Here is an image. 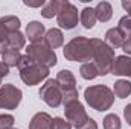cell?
Listing matches in <instances>:
<instances>
[{
  "mask_svg": "<svg viewBox=\"0 0 131 129\" xmlns=\"http://www.w3.org/2000/svg\"><path fill=\"white\" fill-rule=\"evenodd\" d=\"M99 74L98 68L93 62H87V64H82L81 67V76L84 79H95L96 76Z\"/></svg>",
  "mask_w": 131,
  "mask_h": 129,
  "instance_id": "obj_22",
  "label": "cell"
},
{
  "mask_svg": "<svg viewBox=\"0 0 131 129\" xmlns=\"http://www.w3.org/2000/svg\"><path fill=\"white\" fill-rule=\"evenodd\" d=\"M124 114H125L127 123H128V125H131V103H130V105H127V106H125V109H124Z\"/></svg>",
  "mask_w": 131,
  "mask_h": 129,
  "instance_id": "obj_29",
  "label": "cell"
},
{
  "mask_svg": "<svg viewBox=\"0 0 131 129\" xmlns=\"http://www.w3.org/2000/svg\"><path fill=\"white\" fill-rule=\"evenodd\" d=\"M60 8H61V2H57V0L46 2L43 9H41V15L46 17V18H52L53 15H58Z\"/></svg>",
  "mask_w": 131,
  "mask_h": 129,
  "instance_id": "obj_17",
  "label": "cell"
},
{
  "mask_svg": "<svg viewBox=\"0 0 131 129\" xmlns=\"http://www.w3.org/2000/svg\"><path fill=\"white\" fill-rule=\"evenodd\" d=\"M78 129H98V125L95 123V120H92V119H89L81 128H78Z\"/></svg>",
  "mask_w": 131,
  "mask_h": 129,
  "instance_id": "obj_26",
  "label": "cell"
},
{
  "mask_svg": "<svg viewBox=\"0 0 131 129\" xmlns=\"http://www.w3.org/2000/svg\"><path fill=\"white\" fill-rule=\"evenodd\" d=\"M58 24L63 29H73L78 24V9L70 2H61L58 12Z\"/></svg>",
  "mask_w": 131,
  "mask_h": 129,
  "instance_id": "obj_7",
  "label": "cell"
},
{
  "mask_svg": "<svg viewBox=\"0 0 131 129\" xmlns=\"http://www.w3.org/2000/svg\"><path fill=\"white\" fill-rule=\"evenodd\" d=\"M95 14H96V18L101 21H108L113 15V9H111V5L108 2H101L98 3V6L95 8Z\"/></svg>",
  "mask_w": 131,
  "mask_h": 129,
  "instance_id": "obj_15",
  "label": "cell"
},
{
  "mask_svg": "<svg viewBox=\"0 0 131 129\" xmlns=\"http://www.w3.org/2000/svg\"><path fill=\"white\" fill-rule=\"evenodd\" d=\"M28 56L34 62L43 65V67H52L57 64V55L52 49H49L44 43H32L28 49Z\"/></svg>",
  "mask_w": 131,
  "mask_h": 129,
  "instance_id": "obj_5",
  "label": "cell"
},
{
  "mask_svg": "<svg viewBox=\"0 0 131 129\" xmlns=\"http://www.w3.org/2000/svg\"><path fill=\"white\" fill-rule=\"evenodd\" d=\"M122 6H124V8L127 9V12H128V15L131 17V2H124V3H122Z\"/></svg>",
  "mask_w": 131,
  "mask_h": 129,
  "instance_id": "obj_31",
  "label": "cell"
},
{
  "mask_svg": "<svg viewBox=\"0 0 131 129\" xmlns=\"http://www.w3.org/2000/svg\"><path fill=\"white\" fill-rule=\"evenodd\" d=\"M14 125V117L9 114L0 115V129H11Z\"/></svg>",
  "mask_w": 131,
  "mask_h": 129,
  "instance_id": "obj_25",
  "label": "cell"
},
{
  "mask_svg": "<svg viewBox=\"0 0 131 129\" xmlns=\"http://www.w3.org/2000/svg\"><path fill=\"white\" fill-rule=\"evenodd\" d=\"M40 96H41V99L49 106H52V108H57V106H60L63 103V91H61L57 79L55 81L53 79H49L43 85V88L40 90Z\"/></svg>",
  "mask_w": 131,
  "mask_h": 129,
  "instance_id": "obj_6",
  "label": "cell"
},
{
  "mask_svg": "<svg viewBox=\"0 0 131 129\" xmlns=\"http://www.w3.org/2000/svg\"><path fill=\"white\" fill-rule=\"evenodd\" d=\"M111 71L117 76H130L131 78V58L128 56H117L113 62Z\"/></svg>",
  "mask_w": 131,
  "mask_h": 129,
  "instance_id": "obj_11",
  "label": "cell"
},
{
  "mask_svg": "<svg viewBox=\"0 0 131 129\" xmlns=\"http://www.w3.org/2000/svg\"><path fill=\"white\" fill-rule=\"evenodd\" d=\"M26 33H28V38L32 41V43H40L41 41V36L44 33V26L38 21H31L26 28Z\"/></svg>",
  "mask_w": 131,
  "mask_h": 129,
  "instance_id": "obj_14",
  "label": "cell"
},
{
  "mask_svg": "<svg viewBox=\"0 0 131 129\" xmlns=\"http://www.w3.org/2000/svg\"><path fill=\"white\" fill-rule=\"evenodd\" d=\"M0 23L3 24V28H5L9 33L17 32L18 28H20V20H18L17 17H12V15H8V17L0 18Z\"/></svg>",
  "mask_w": 131,
  "mask_h": 129,
  "instance_id": "obj_21",
  "label": "cell"
},
{
  "mask_svg": "<svg viewBox=\"0 0 131 129\" xmlns=\"http://www.w3.org/2000/svg\"><path fill=\"white\" fill-rule=\"evenodd\" d=\"M70 128H72V125L61 117H55L52 120V129H70Z\"/></svg>",
  "mask_w": 131,
  "mask_h": 129,
  "instance_id": "obj_24",
  "label": "cell"
},
{
  "mask_svg": "<svg viewBox=\"0 0 131 129\" xmlns=\"http://www.w3.org/2000/svg\"><path fill=\"white\" fill-rule=\"evenodd\" d=\"M130 93H131V82H128V81H117L114 84V93L113 94H116L119 99L130 96Z\"/></svg>",
  "mask_w": 131,
  "mask_h": 129,
  "instance_id": "obj_20",
  "label": "cell"
},
{
  "mask_svg": "<svg viewBox=\"0 0 131 129\" xmlns=\"http://www.w3.org/2000/svg\"><path fill=\"white\" fill-rule=\"evenodd\" d=\"M122 47H124V50H125L127 53L131 55V38H127V40H125V43H124Z\"/></svg>",
  "mask_w": 131,
  "mask_h": 129,
  "instance_id": "obj_30",
  "label": "cell"
},
{
  "mask_svg": "<svg viewBox=\"0 0 131 129\" xmlns=\"http://www.w3.org/2000/svg\"><path fill=\"white\" fill-rule=\"evenodd\" d=\"M64 38H63V32L60 29H49L46 35H44V44L49 47V49H57L63 44Z\"/></svg>",
  "mask_w": 131,
  "mask_h": 129,
  "instance_id": "obj_12",
  "label": "cell"
},
{
  "mask_svg": "<svg viewBox=\"0 0 131 129\" xmlns=\"http://www.w3.org/2000/svg\"><path fill=\"white\" fill-rule=\"evenodd\" d=\"M23 3H25L26 6H31V8H38V6L41 8V6H44L46 2H43V0H40V2H26V0H25Z\"/></svg>",
  "mask_w": 131,
  "mask_h": 129,
  "instance_id": "obj_28",
  "label": "cell"
},
{
  "mask_svg": "<svg viewBox=\"0 0 131 129\" xmlns=\"http://www.w3.org/2000/svg\"><path fill=\"white\" fill-rule=\"evenodd\" d=\"M9 73V67L5 64V62H0V82H2V78L6 76Z\"/></svg>",
  "mask_w": 131,
  "mask_h": 129,
  "instance_id": "obj_27",
  "label": "cell"
},
{
  "mask_svg": "<svg viewBox=\"0 0 131 129\" xmlns=\"http://www.w3.org/2000/svg\"><path fill=\"white\" fill-rule=\"evenodd\" d=\"M92 41V47H93V64L96 65L99 74H107L108 71H111L113 62H114V52L113 49H110L104 41L101 40H90Z\"/></svg>",
  "mask_w": 131,
  "mask_h": 129,
  "instance_id": "obj_1",
  "label": "cell"
},
{
  "mask_svg": "<svg viewBox=\"0 0 131 129\" xmlns=\"http://www.w3.org/2000/svg\"><path fill=\"white\" fill-rule=\"evenodd\" d=\"M64 56L70 61H90L93 58L92 41L84 36H78V38L72 40L66 46Z\"/></svg>",
  "mask_w": 131,
  "mask_h": 129,
  "instance_id": "obj_4",
  "label": "cell"
},
{
  "mask_svg": "<svg viewBox=\"0 0 131 129\" xmlns=\"http://www.w3.org/2000/svg\"><path fill=\"white\" fill-rule=\"evenodd\" d=\"M2 58H3V62L8 65V67H12V65H18L20 62V53L18 50H14V49H6L3 53H2Z\"/></svg>",
  "mask_w": 131,
  "mask_h": 129,
  "instance_id": "obj_19",
  "label": "cell"
},
{
  "mask_svg": "<svg viewBox=\"0 0 131 129\" xmlns=\"http://www.w3.org/2000/svg\"><path fill=\"white\" fill-rule=\"evenodd\" d=\"M104 129H121V119L116 114H108L104 119Z\"/></svg>",
  "mask_w": 131,
  "mask_h": 129,
  "instance_id": "obj_23",
  "label": "cell"
},
{
  "mask_svg": "<svg viewBox=\"0 0 131 129\" xmlns=\"http://www.w3.org/2000/svg\"><path fill=\"white\" fill-rule=\"evenodd\" d=\"M79 20H81V23H82V26L85 28V29H92L93 26H95V23H96V14H95V9L93 8H84L82 11H81V17H79Z\"/></svg>",
  "mask_w": 131,
  "mask_h": 129,
  "instance_id": "obj_16",
  "label": "cell"
},
{
  "mask_svg": "<svg viewBox=\"0 0 131 129\" xmlns=\"http://www.w3.org/2000/svg\"><path fill=\"white\" fill-rule=\"evenodd\" d=\"M21 100V91L11 84H6L0 88V108L14 109Z\"/></svg>",
  "mask_w": 131,
  "mask_h": 129,
  "instance_id": "obj_9",
  "label": "cell"
},
{
  "mask_svg": "<svg viewBox=\"0 0 131 129\" xmlns=\"http://www.w3.org/2000/svg\"><path fill=\"white\" fill-rule=\"evenodd\" d=\"M9 49H14V50H20L23 46H25V36L23 33H20L18 31L17 32H12L8 35V40H6Z\"/></svg>",
  "mask_w": 131,
  "mask_h": 129,
  "instance_id": "obj_18",
  "label": "cell"
},
{
  "mask_svg": "<svg viewBox=\"0 0 131 129\" xmlns=\"http://www.w3.org/2000/svg\"><path fill=\"white\" fill-rule=\"evenodd\" d=\"M128 38H131V33H130V36H128Z\"/></svg>",
  "mask_w": 131,
  "mask_h": 129,
  "instance_id": "obj_32",
  "label": "cell"
},
{
  "mask_svg": "<svg viewBox=\"0 0 131 129\" xmlns=\"http://www.w3.org/2000/svg\"><path fill=\"white\" fill-rule=\"evenodd\" d=\"M125 40H127L125 33L122 32L119 28H113V29H110L108 32L105 33V44H107L110 49L122 47L124 43H125Z\"/></svg>",
  "mask_w": 131,
  "mask_h": 129,
  "instance_id": "obj_10",
  "label": "cell"
},
{
  "mask_svg": "<svg viewBox=\"0 0 131 129\" xmlns=\"http://www.w3.org/2000/svg\"><path fill=\"white\" fill-rule=\"evenodd\" d=\"M66 117H67V122L70 125H73L75 128H81L90 117L85 114V109L84 106L78 102V100H73L70 103L66 105Z\"/></svg>",
  "mask_w": 131,
  "mask_h": 129,
  "instance_id": "obj_8",
  "label": "cell"
},
{
  "mask_svg": "<svg viewBox=\"0 0 131 129\" xmlns=\"http://www.w3.org/2000/svg\"><path fill=\"white\" fill-rule=\"evenodd\" d=\"M29 129H52V119L46 112H38L31 120Z\"/></svg>",
  "mask_w": 131,
  "mask_h": 129,
  "instance_id": "obj_13",
  "label": "cell"
},
{
  "mask_svg": "<svg viewBox=\"0 0 131 129\" xmlns=\"http://www.w3.org/2000/svg\"><path fill=\"white\" fill-rule=\"evenodd\" d=\"M84 97L87 103L96 111H107L114 100L113 91L105 85H95V87L87 88L84 93Z\"/></svg>",
  "mask_w": 131,
  "mask_h": 129,
  "instance_id": "obj_2",
  "label": "cell"
},
{
  "mask_svg": "<svg viewBox=\"0 0 131 129\" xmlns=\"http://www.w3.org/2000/svg\"><path fill=\"white\" fill-rule=\"evenodd\" d=\"M18 68L21 71L20 74H21L23 82H26L28 85H37L38 82H41L49 74V68L47 67H43V65L34 62L28 55L20 58Z\"/></svg>",
  "mask_w": 131,
  "mask_h": 129,
  "instance_id": "obj_3",
  "label": "cell"
}]
</instances>
